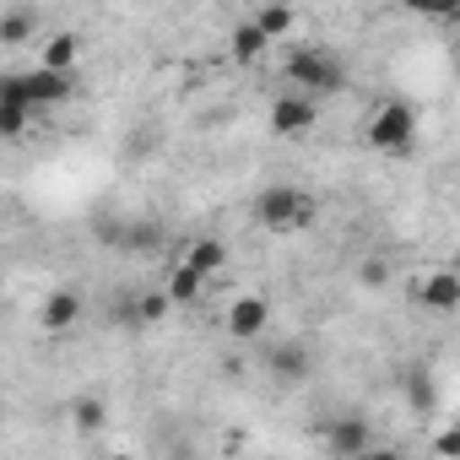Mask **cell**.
Returning <instances> with one entry per match:
<instances>
[{"label":"cell","mask_w":460,"mask_h":460,"mask_svg":"<svg viewBox=\"0 0 460 460\" xmlns=\"http://www.w3.org/2000/svg\"><path fill=\"white\" fill-rule=\"evenodd\" d=\"M39 66L71 71V76H76V66H82V39H76V33H55V39L44 44V60H39Z\"/></svg>","instance_id":"4fadbf2b"},{"label":"cell","mask_w":460,"mask_h":460,"mask_svg":"<svg viewBox=\"0 0 460 460\" xmlns=\"http://www.w3.org/2000/svg\"><path fill=\"white\" fill-rule=\"evenodd\" d=\"M417 141V109L406 98H385L368 114V146L374 152H406Z\"/></svg>","instance_id":"277c9868"},{"label":"cell","mask_w":460,"mask_h":460,"mask_svg":"<svg viewBox=\"0 0 460 460\" xmlns=\"http://www.w3.org/2000/svg\"><path fill=\"white\" fill-rule=\"evenodd\" d=\"M266 49H271V39H266L255 22H239V28H234V60H239V66H261Z\"/></svg>","instance_id":"5bb4252c"},{"label":"cell","mask_w":460,"mask_h":460,"mask_svg":"<svg viewBox=\"0 0 460 460\" xmlns=\"http://www.w3.org/2000/svg\"><path fill=\"white\" fill-rule=\"evenodd\" d=\"M82 293L76 288H55L49 298H44V309H39V325H44V336H71L76 325H82Z\"/></svg>","instance_id":"ba28073f"},{"label":"cell","mask_w":460,"mask_h":460,"mask_svg":"<svg viewBox=\"0 0 460 460\" xmlns=\"http://www.w3.org/2000/svg\"><path fill=\"white\" fill-rule=\"evenodd\" d=\"M250 22H255V28H261V33L277 44V39H288V33L298 28V12L288 6V0H266V6H261V17H250Z\"/></svg>","instance_id":"7c38bea8"},{"label":"cell","mask_w":460,"mask_h":460,"mask_svg":"<svg viewBox=\"0 0 460 460\" xmlns=\"http://www.w3.org/2000/svg\"><path fill=\"white\" fill-rule=\"evenodd\" d=\"M314 125H320V98L288 87V93L271 103V130H277V136H309Z\"/></svg>","instance_id":"5b68a950"},{"label":"cell","mask_w":460,"mask_h":460,"mask_svg":"<svg viewBox=\"0 0 460 460\" xmlns=\"http://www.w3.org/2000/svg\"><path fill=\"white\" fill-rule=\"evenodd\" d=\"M282 71H288V87H298L309 98H331V93L347 87V66L331 49H293Z\"/></svg>","instance_id":"3957f363"},{"label":"cell","mask_w":460,"mask_h":460,"mask_svg":"<svg viewBox=\"0 0 460 460\" xmlns=\"http://www.w3.org/2000/svg\"><path fill=\"white\" fill-rule=\"evenodd\" d=\"M271 368H277L282 379H304V374H309V352H304L298 341H288V347L271 352Z\"/></svg>","instance_id":"ac0fdd59"},{"label":"cell","mask_w":460,"mask_h":460,"mask_svg":"<svg viewBox=\"0 0 460 460\" xmlns=\"http://www.w3.org/2000/svg\"><path fill=\"white\" fill-rule=\"evenodd\" d=\"M406 395H411V406L428 411V406H433V379H428V374H411V379H406Z\"/></svg>","instance_id":"44dd1931"},{"label":"cell","mask_w":460,"mask_h":460,"mask_svg":"<svg viewBox=\"0 0 460 460\" xmlns=\"http://www.w3.org/2000/svg\"><path fill=\"white\" fill-rule=\"evenodd\" d=\"M71 422H76L82 433H98V428L109 422V406H103L98 395H82V401H71Z\"/></svg>","instance_id":"d6986e66"},{"label":"cell","mask_w":460,"mask_h":460,"mask_svg":"<svg viewBox=\"0 0 460 460\" xmlns=\"http://www.w3.org/2000/svg\"><path fill=\"white\" fill-rule=\"evenodd\" d=\"M0 298H6V277H0Z\"/></svg>","instance_id":"603a6c76"},{"label":"cell","mask_w":460,"mask_h":460,"mask_svg":"<svg viewBox=\"0 0 460 460\" xmlns=\"http://www.w3.org/2000/svg\"><path fill=\"white\" fill-rule=\"evenodd\" d=\"M33 33H39V17H33L28 6H12V12H0V49H22Z\"/></svg>","instance_id":"8fae6325"},{"label":"cell","mask_w":460,"mask_h":460,"mask_svg":"<svg viewBox=\"0 0 460 460\" xmlns=\"http://www.w3.org/2000/svg\"><path fill=\"white\" fill-rule=\"evenodd\" d=\"M411 298L428 304V309H438V314H455V309H460V277H455L449 266H438V271H428V277L411 288Z\"/></svg>","instance_id":"9c48e42d"},{"label":"cell","mask_w":460,"mask_h":460,"mask_svg":"<svg viewBox=\"0 0 460 460\" xmlns=\"http://www.w3.org/2000/svg\"><path fill=\"white\" fill-rule=\"evenodd\" d=\"M406 12H417V17H433V22H444V17H455L460 12V0H401Z\"/></svg>","instance_id":"ffe728a7"},{"label":"cell","mask_w":460,"mask_h":460,"mask_svg":"<svg viewBox=\"0 0 460 460\" xmlns=\"http://www.w3.org/2000/svg\"><path fill=\"white\" fill-rule=\"evenodd\" d=\"M168 309H173V304H168V293H163V288H157V293H141V298H136V309H130V325H136V331H152V325H163V320H168Z\"/></svg>","instance_id":"2e32d148"},{"label":"cell","mask_w":460,"mask_h":460,"mask_svg":"<svg viewBox=\"0 0 460 460\" xmlns=\"http://www.w3.org/2000/svg\"><path fill=\"white\" fill-rule=\"evenodd\" d=\"M325 449H331L336 460H358V455L374 449V428H368L363 417H331V422H325Z\"/></svg>","instance_id":"8992f818"},{"label":"cell","mask_w":460,"mask_h":460,"mask_svg":"<svg viewBox=\"0 0 460 460\" xmlns=\"http://www.w3.org/2000/svg\"><path fill=\"white\" fill-rule=\"evenodd\" d=\"M358 277H363L368 288H385V282H390V266H385V261H363V266H358Z\"/></svg>","instance_id":"7402d4cb"},{"label":"cell","mask_w":460,"mask_h":460,"mask_svg":"<svg viewBox=\"0 0 460 460\" xmlns=\"http://www.w3.org/2000/svg\"><path fill=\"white\" fill-rule=\"evenodd\" d=\"M71 93H76V76L71 71H49V66L6 71V76H0V98H17L33 119L49 114V109H60V103H71Z\"/></svg>","instance_id":"7a4b0ae2"},{"label":"cell","mask_w":460,"mask_h":460,"mask_svg":"<svg viewBox=\"0 0 460 460\" xmlns=\"http://www.w3.org/2000/svg\"><path fill=\"white\" fill-rule=\"evenodd\" d=\"M261 331H271V304L261 293H244V298L227 304V336L234 341H255Z\"/></svg>","instance_id":"52a82bcc"},{"label":"cell","mask_w":460,"mask_h":460,"mask_svg":"<svg viewBox=\"0 0 460 460\" xmlns=\"http://www.w3.org/2000/svg\"><path fill=\"white\" fill-rule=\"evenodd\" d=\"M33 125V114L17 103V98H0V141H22Z\"/></svg>","instance_id":"e0dca14e"},{"label":"cell","mask_w":460,"mask_h":460,"mask_svg":"<svg viewBox=\"0 0 460 460\" xmlns=\"http://www.w3.org/2000/svg\"><path fill=\"white\" fill-rule=\"evenodd\" d=\"M163 293H168V304H173V309H184V304H195V298L206 293V277H200L190 261H179V266L168 271V288H163Z\"/></svg>","instance_id":"30bf717a"},{"label":"cell","mask_w":460,"mask_h":460,"mask_svg":"<svg viewBox=\"0 0 460 460\" xmlns=\"http://www.w3.org/2000/svg\"><path fill=\"white\" fill-rule=\"evenodd\" d=\"M314 217H320V200L309 190H298V184H266L255 195V222L277 239H293L304 227H314Z\"/></svg>","instance_id":"6da1fadb"},{"label":"cell","mask_w":460,"mask_h":460,"mask_svg":"<svg viewBox=\"0 0 460 460\" xmlns=\"http://www.w3.org/2000/svg\"><path fill=\"white\" fill-rule=\"evenodd\" d=\"M184 261H190V266H195V271H200V277L211 282V277H217V271L227 266V244H222V239H195Z\"/></svg>","instance_id":"9a60e30c"}]
</instances>
